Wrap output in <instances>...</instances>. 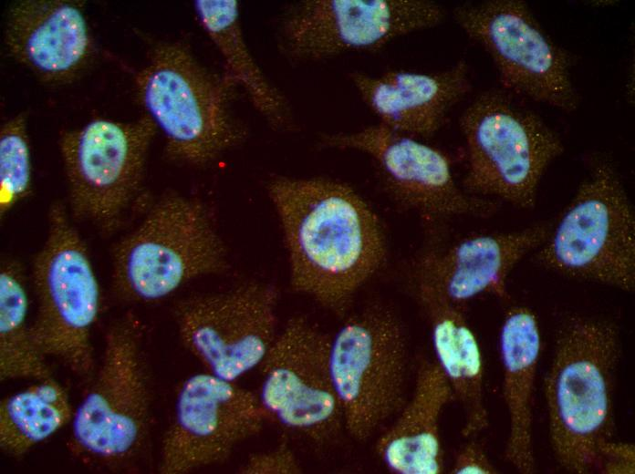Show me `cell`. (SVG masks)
I'll use <instances>...</instances> for the list:
<instances>
[{"label": "cell", "mask_w": 635, "mask_h": 474, "mask_svg": "<svg viewBox=\"0 0 635 474\" xmlns=\"http://www.w3.org/2000/svg\"><path fill=\"white\" fill-rule=\"evenodd\" d=\"M266 189L282 228L292 289L344 313L386 260L379 215L336 179L276 176Z\"/></svg>", "instance_id": "1"}, {"label": "cell", "mask_w": 635, "mask_h": 474, "mask_svg": "<svg viewBox=\"0 0 635 474\" xmlns=\"http://www.w3.org/2000/svg\"><path fill=\"white\" fill-rule=\"evenodd\" d=\"M152 390L142 325L129 312L106 332L99 366L74 411L69 452L96 470H140L150 439Z\"/></svg>", "instance_id": "2"}, {"label": "cell", "mask_w": 635, "mask_h": 474, "mask_svg": "<svg viewBox=\"0 0 635 474\" xmlns=\"http://www.w3.org/2000/svg\"><path fill=\"white\" fill-rule=\"evenodd\" d=\"M135 89L173 162L203 167L246 139L247 128L233 107L237 88L182 41H159L151 47Z\"/></svg>", "instance_id": "3"}, {"label": "cell", "mask_w": 635, "mask_h": 474, "mask_svg": "<svg viewBox=\"0 0 635 474\" xmlns=\"http://www.w3.org/2000/svg\"><path fill=\"white\" fill-rule=\"evenodd\" d=\"M619 331L609 321L573 316L560 329L545 380L549 438L567 472L595 470L599 446L612 437Z\"/></svg>", "instance_id": "4"}, {"label": "cell", "mask_w": 635, "mask_h": 474, "mask_svg": "<svg viewBox=\"0 0 635 474\" xmlns=\"http://www.w3.org/2000/svg\"><path fill=\"white\" fill-rule=\"evenodd\" d=\"M224 242L213 213L201 199L177 192L161 196L111 253V283L127 303L162 299L186 283L226 272Z\"/></svg>", "instance_id": "5"}, {"label": "cell", "mask_w": 635, "mask_h": 474, "mask_svg": "<svg viewBox=\"0 0 635 474\" xmlns=\"http://www.w3.org/2000/svg\"><path fill=\"white\" fill-rule=\"evenodd\" d=\"M459 126L467 156L463 189L532 209L544 173L564 151L557 133L518 97L494 88L473 99Z\"/></svg>", "instance_id": "6"}, {"label": "cell", "mask_w": 635, "mask_h": 474, "mask_svg": "<svg viewBox=\"0 0 635 474\" xmlns=\"http://www.w3.org/2000/svg\"><path fill=\"white\" fill-rule=\"evenodd\" d=\"M542 266L625 292L635 288V214L613 163L595 157L573 199L536 251Z\"/></svg>", "instance_id": "7"}, {"label": "cell", "mask_w": 635, "mask_h": 474, "mask_svg": "<svg viewBox=\"0 0 635 474\" xmlns=\"http://www.w3.org/2000/svg\"><path fill=\"white\" fill-rule=\"evenodd\" d=\"M68 215L59 202L47 213V236L32 263L36 314L31 331L47 357L88 378L96 369L92 332L100 292L87 245Z\"/></svg>", "instance_id": "8"}, {"label": "cell", "mask_w": 635, "mask_h": 474, "mask_svg": "<svg viewBox=\"0 0 635 474\" xmlns=\"http://www.w3.org/2000/svg\"><path fill=\"white\" fill-rule=\"evenodd\" d=\"M409 352L402 323L374 303L331 337L329 371L344 429L365 442L394 418L407 401Z\"/></svg>", "instance_id": "9"}, {"label": "cell", "mask_w": 635, "mask_h": 474, "mask_svg": "<svg viewBox=\"0 0 635 474\" xmlns=\"http://www.w3.org/2000/svg\"><path fill=\"white\" fill-rule=\"evenodd\" d=\"M157 131L145 114L130 122L98 118L61 132L58 147L74 220L106 236L119 231L141 191Z\"/></svg>", "instance_id": "10"}, {"label": "cell", "mask_w": 635, "mask_h": 474, "mask_svg": "<svg viewBox=\"0 0 635 474\" xmlns=\"http://www.w3.org/2000/svg\"><path fill=\"white\" fill-rule=\"evenodd\" d=\"M453 15L489 55L503 89L563 112L577 110L574 58L551 39L525 1L467 2L455 6Z\"/></svg>", "instance_id": "11"}, {"label": "cell", "mask_w": 635, "mask_h": 474, "mask_svg": "<svg viewBox=\"0 0 635 474\" xmlns=\"http://www.w3.org/2000/svg\"><path fill=\"white\" fill-rule=\"evenodd\" d=\"M445 15V9L430 0H299L283 8L276 38L291 62H315L378 50L437 26Z\"/></svg>", "instance_id": "12"}, {"label": "cell", "mask_w": 635, "mask_h": 474, "mask_svg": "<svg viewBox=\"0 0 635 474\" xmlns=\"http://www.w3.org/2000/svg\"><path fill=\"white\" fill-rule=\"evenodd\" d=\"M331 336L303 315L287 320L258 366V399L271 420L325 447L344 429L329 371Z\"/></svg>", "instance_id": "13"}, {"label": "cell", "mask_w": 635, "mask_h": 474, "mask_svg": "<svg viewBox=\"0 0 635 474\" xmlns=\"http://www.w3.org/2000/svg\"><path fill=\"white\" fill-rule=\"evenodd\" d=\"M276 288L248 281L224 292L180 300V340L205 372L231 382L258 367L276 336Z\"/></svg>", "instance_id": "14"}, {"label": "cell", "mask_w": 635, "mask_h": 474, "mask_svg": "<svg viewBox=\"0 0 635 474\" xmlns=\"http://www.w3.org/2000/svg\"><path fill=\"white\" fill-rule=\"evenodd\" d=\"M320 143L370 156L392 199L427 220L485 217L500 206L497 201L472 195L459 187L441 150L380 123L355 131L323 134Z\"/></svg>", "instance_id": "15"}, {"label": "cell", "mask_w": 635, "mask_h": 474, "mask_svg": "<svg viewBox=\"0 0 635 474\" xmlns=\"http://www.w3.org/2000/svg\"><path fill=\"white\" fill-rule=\"evenodd\" d=\"M268 420L258 397L207 372L191 376L177 394L163 434L158 470L186 474L221 463Z\"/></svg>", "instance_id": "16"}, {"label": "cell", "mask_w": 635, "mask_h": 474, "mask_svg": "<svg viewBox=\"0 0 635 474\" xmlns=\"http://www.w3.org/2000/svg\"><path fill=\"white\" fill-rule=\"evenodd\" d=\"M552 224L539 223L501 233L479 234L450 246L432 245L416 259L413 275L436 286L456 305L482 295L505 297L514 267L547 238Z\"/></svg>", "instance_id": "17"}, {"label": "cell", "mask_w": 635, "mask_h": 474, "mask_svg": "<svg viewBox=\"0 0 635 474\" xmlns=\"http://www.w3.org/2000/svg\"><path fill=\"white\" fill-rule=\"evenodd\" d=\"M4 41L15 60L51 84L74 79L94 53L82 8L66 0L13 3L6 13Z\"/></svg>", "instance_id": "18"}, {"label": "cell", "mask_w": 635, "mask_h": 474, "mask_svg": "<svg viewBox=\"0 0 635 474\" xmlns=\"http://www.w3.org/2000/svg\"><path fill=\"white\" fill-rule=\"evenodd\" d=\"M361 100L380 124L413 138H430L472 88L469 66L460 60L435 72L389 70L349 74Z\"/></svg>", "instance_id": "19"}, {"label": "cell", "mask_w": 635, "mask_h": 474, "mask_svg": "<svg viewBox=\"0 0 635 474\" xmlns=\"http://www.w3.org/2000/svg\"><path fill=\"white\" fill-rule=\"evenodd\" d=\"M414 295L430 325L436 364L462 406V434L473 438L488 427L484 362L478 340L462 306L448 300L429 281L413 275Z\"/></svg>", "instance_id": "20"}, {"label": "cell", "mask_w": 635, "mask_h": 474, "mask_svg": "<svg viewBox=\"0 0 635 474\" xmlns=\"http://www.w3.org/2000/svg\"><path fill=\"white\" fill-rule=\"evenodd\" d=\"M453 398L437 364L422 359L411 397L376 441V454L388 470L396 474L443 471L440 418Z\"/></svg>", "instance_id": "21"}, {"label": "cell", "mask_w": 635, "mask_h": 474, "mask_svg": "<svg viewBox=\"0 0 635 474\" xmlns=\"http://www.w3.org/2000/svg\"><path fill=\"white\" fill-rule=\"evenodd\" d=\"M503 394L509 417L505 458L520 473L536 470L533 448V400L541 350L535 313L515 306L506 313L499 335Z\"/></svg>", "instance_id": "22"}, {"label": "cell", "mask_w": 635, "mask_h": 474, "mask_svg": "<svg viewBox=\"0 0 635 474\" xmlns=\"http://www.w3.org/2000/svg\"><path fill=\"white\" fill-rule=\"evenodd\" d=\"M194 12L221 55L224 74L245 94L261 118L276 130H293L296 118L286 97L266 77L252 55L235 0H197Z\"/></svg>", "instance_id": "23"}, {"label": "cell", "mask_w": 635, "mask_h": 474, "mask_svg": "<svg viewBox=\"0 0 635 474\" xmlns=\"http://www.w3.org/2000/svg\"><path fill=\"white\" fill-rule=\"evenodd\" d=\"M67 389L52 377L12 394L0 403V448L21 458L71 422L74 415Z\"/></svg>", "instance_id": "24"}, {"label": "cell", "mask_w": 635, "mask_h": 474, "mask_svg": "<svg viewBox=\"0 0 635 474\" xmlns=\"http://www.w3.org/2000/svg\"><path fill=\"white\" fill-rule=\"evenodd\" d=\"M26 279L19 261L5 257L0 266V379L52 377L47 356L38 348L28 324Z\"/></svg>", "instance_id": "25"}, {"label": "cell", "mask_w": 635, "mask_h": 474, "mask_svg": "<svg viewBox=\"0 0 635 474\" xmlns=\"http://www.w3.org/2000/svg\"><path fill=\"white\" fill-rule=\"evenodd\" d=\"M32 162L26 119L18 114L0 129V215L5 217L31 191Z\"/></svg>", "instance_id": "26"}, {"label": "cell", "mask_w": 635, "mask_h": 474, "mask_svg": "<svg viewBox=\"0 0 635 474\" xmlns=\"http://www.w3.org/2000/svg\"><path fill=\"white\" fill-rule=\"evenodd\" d=\"M302 470L297 455L285 442L250 455L238 469L241 474H297Z\"/></svg>", "instance_id": "27"}, {"label": "cell", "mask_w": 635, "mask_h": 474, "mask_svg": "<svg viewBox=\"0 0 635 474\" xmlns=\"http://www.w3.org/2000/svg\"><path fill=\"white\" fill-rule=\"evenodd\" d=\"M595 469L605 474H633L635 472V447L632 443L603 442L598 450Z\"/></svg>", "instance_id": "28"}, {"label": "cell", "mask_w": 635, "mask_h": 474, "mask_svg": "<svg viewBox=\"0 0 635 474\" xmlns=\"http://www.w3.org/2000/svg\"><path fill=\"white\" fill-rule=\"evenodd\" d=\"M451 473L453 474H494L497 469L489 459L484 447L475 440H470L457 452Z\"/></svg>", "instance_id": "29"}]
</instances>
